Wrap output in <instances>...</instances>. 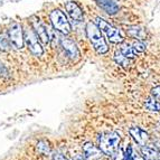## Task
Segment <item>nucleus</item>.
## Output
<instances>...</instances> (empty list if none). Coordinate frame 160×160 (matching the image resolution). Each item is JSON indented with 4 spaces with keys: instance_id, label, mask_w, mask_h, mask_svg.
I'll return each mask as SVG.
<instances>
[{
    "instance_id": "f257e3e1",
    "label": "nucleus",
    "mask_w": 160,
    "mask_h": 160,
    "mask_svg": "<svg viewBox=\"0 0 160 160\" xmlns=\"http://www.w3.org/2000/svg\"><path fill=\"white\" fill-rule=\"evenodd\" d=\"M86 35L88 38L91 42L92 46L95 49V52L98 54H105L109 51L108 44L104 39V37L102 36L101 30L99 29V27L96 26L95 22H88L86 25Z\"/></svg>"
},
{
    "instance_id": "f03ea898",
    "label": "nucleus",
    "mask_w": 160,
    "mask_h": 160,
    "mask_svg": "<svg viewBox=\"0 0 160 160\" xmlns=\"http://www.w3.org/2000/svg\"><path fill=\"white\" fill-rule=\"evenodd\" d=\"M120 141H121L120 134L118 133V132H115V131L105 132L99 139V148L103 152V155H107L111 157L119 149Z\"/></svg>"
},
{
    "instance_id": "7ed1b4c3",
    "label": "nucleus",
    "mask_w": 160,
    "mask_h": 160,
    "mask_svg": "<svg viewBox=\"0 0 160 160\" xmlns=\"http://www.w3.org/2000/svg\"><path fill=\"white\" fill-rule=\"evenodd\" d=\"M49 18H51L53 28L56 32H61L63 35L69 34V32L72 29V26H71L68 19H67V17L65 16V13L63 11L59 10V9H54L51 12V15H49Z\"/></svg>"
},
{
    "instance_id": "20e7f679",
    "label": "nucleus",
    "mask_w": 160,
    "mask_h": 160,
    "mask_svg": "<svg viewBox=\"0 0 160 160\" xmlns=\"http://www.w3.org/2000/svg\"><path fill=\"white\" fill-rule=\"evenodd\" d=\"M95 24H96V26L99 27V29L101 30L102 32L105 34L107 38L111 43H114V44L123 43V37H122V35H121V32H119V29H117L112 25H110L109 22H105L104 19L98 17V18L95 19Z\"/></svg>"
},
{
    "instance_id": "39448f33",
    "label": "nucleus",
    "mask_w": 160,
    "mask_h": 160,
    "mask_svg": "<svg viewBox=\"0 0 160 160\" xmlns=\"http://www.w3.org/2000/svg\"><path fill=\"white\" fill-rule=\"evenodd\" d=\"M24 43H26L27 47H28V49H29L32 55L38 57L43 55L44 49L42 47V45H40L39 39L37 38V36H36V34H35L32 29L27 28V29L24 30Z\"/></svg>"
},
{
    "instance_id": "423d86ee",
    "label": "nucleus",
    "mask_w": 160,
    "mask_h": 160,
    "mask_svg": "<svg viewBox=\"0 0 160 160\" xmlns=\"http://www.w3.org/2000/svg\"><path fill=\"white\" fill-rule=\"evenodd\" d=\"M8 37L10 44L17 49H22L24 47V30L22 27L18 22H13L9 27L8 30Z\"/></svg>"
},
{
    "instance_id": "0eeeda50",
    "label": "nucleus",
    "mask_w": 160,
    "mask_h": 160,
    "mask_svg": "<svg viewBox=\"0 0 160 160\" xmlns=\"http://www.w3.org/2000/svg\"><path fill=\"white\" fill-rule=\"evenodd\" d=\"M32 30L36 34L37 38L39 39V42L43 44L44 46H47L51 42L49 39V34H48V30L44 24L40 22L38 18H34L32 22Z\"/></svg>"
},
{
    "instance_id": "6e6552de",
    "label": "nucleus",
    "mask_w": 160,
    "mask_h": 160,
    "mask_svg": "<svg viewBox=\"0 0 160 160\" xmlns=\"http://www.w3.org/2000/svg\"><path fill=\"white\" fill-rule=\"evenodd\" d=\"M61 45L63 47V49L65 51V53L67 54V56L72 59V61H78L80 59L81 53L78 51L76 44L73 40L68 39V38H62Z\"/></svg>"
},
{
    "instance_id": "1a4fd4ad",
    "label": "nucleus",
    "mask_w": 160,
    "mask_h": 160,
    "mask_svg": "<svg viewBox=\"0 0 160 160\" xmlns=\"http://www.w3.org/2000/svg\"><path fill=\"white\" fill-rule=\"evenodd\" d=\"M129 134L134 140V142L140 147H144L147 144L148 140H149V136H148L147 132L142 130L141 128H139V127H132V128L129 129Z\"/></svg>"
},
{
    "instance_id": "9d476101",
    "label": "nucleus",
    "mask_w": 160,
    "mask_h": 160,
    "mask_svg": "<svg viewBox=\"0 0 160 160\" xmlns=\"http://www.w3.org/2000/svg\"><path fill=\"white\" fill-rule=\"evenodd\" d=\"M83 152L85 160H100L103 156V152L100 148L94 146L92 142H86L83 146Z\"/></svg>"
},
{
    "instance_id": "9b49d317",
    "label": "nucleus",
    "mask_w": 160,
    "mask_h": 160,
    "mask_svg": "<svg viewBox=\"0 0 160 160\" xmlns=\"http://www.w3.org/2000/svg\"><path fill=\"white\" fill-rule=\"evenodd\" d=\"M65 9H66L67 13H68L69 17H71L73 20H75V22H82L83 20V17H84L83 11H82V9L80 8V6L76 2H74V1H68V2H66Z\"/></svg>"
},
{
    "instance_id": "f8f14e48",
    "label": "nucleus",
    "mask_w": 160,
    "mask_h": 160,
    "mask_svg": "<svg viewBox=\"0 0 160 160\" xmlns=\"http://www.w3.org/2000/svg\"><path fill=\"white\" fill-rule=\"evenodd\" d=\"M95 2L109 15H115L119 11V6L113 0H95Z\"/></svg>"
},
{
    "instance_id": "ddd939ff",
    "label": "nucleus",
    "mask_w": 160,
    "mask_h": 160,
    "mask_svg": "<svg viewBox=\"0 0 160 160\" xmlns=\"http://www.w3.org/2000/svg\"><path fill=\"white\" fill-rule=\"evenodd\" d=\"M142 157L146 160H160V152L153 148L149 147H142Z\"/></svg>"
},
{
    "instance_id": "4468645a",
    "label": "nucleus",
    "mask_w": 160,
    "mask_h": 160,
    "mask_svg": "<svg viewBox=\"0 0 160 160\" xmlns=\"http://www.w3.org/2000/svg\"><path fill=\"white\" fill-rule=\"evenodd\" d=\"M127 32L129 36L133 38H137L139 40H142L146 38V32L139 26H130L127 28Z\"/></svg>"
},
{
    "instance_id": "2eb2a0df",
    "label": "nucleus",
    "mask_w": 160,
    "mask_h": 160,
    "mask_svg": "<svg viewBox=\"0 0 160 160\" xmlns=\"http://www.w3.org/2000/svg\"><path fill=\"white\" fill-rule=\"evenodd\" d=\"M144 107L150 112H160V103L153 96H150L144 101Z\"/></svg>"
},
{
    "instance_id": "dca6fc26",
    "label": "nucleus",
    "mask_w": 160,
    "mask_h": 160,
    "mask_svg": "<svg viewBox=\"0 0 160 160\" xmlns=\"http://www.w3.org/2000/svg\"><path fill=\"white\" fill-rule=\"evenodd\" d=\"M114 61L118 65H120L122 67H128L130 65V59L127 58L120 51H117L114 53Z\"/></svg>"
},
{
    "instance_id": "f3484780",
    "label": "nucleus",
    "mask_w": 160,
    "mask_h": 160,
    "mask_svg": "<svg viewBox=\"0 0 160 160\" xmlns=\"http://www.w3.org/2000/svg\"><path fill=\"white\" fill-rule=\"evenodd\" d=\"M120 52L129 59H133L136 57V52L133 51V48L131 47L129 44H122L120 47Z\"/></svg>"
},
{
    "instance_id": "a211bd4d",
    "label": "nucleus",
    "mask_w": 160,
    "mask_h": 160,
    "mask_svg": "<svg viewBox=\"0 0 160 160\" xmlns=\"http://www.w3.org/2000/svg\"><path fill=\"white\" fill-rule=\"evenodd\" d=\"M36 148H37L38 152H40V153L44 156H49L52 152L51 146H49V143H48L47 141H45V140H40L37 143V147Z\"/></svg>"
},
{
    "instance_id": "6ab92c4d",
    "label": "nucleus",
    "mask_w": 160,
    "mask_h": 160,
    "mask_svg": "<svg viewBox=\"0 0 160 160\" xmlns=\"http://www.w3.org/2000/svg\"><path fill=\"white\" fill-rule=\"evenodd\" d=\"M132 48H133L134 52H138V53H143L146 51V45L142 40H134L133 42V45H132Z\"/></svg>"
},
{
    "instance_id": "aec40b11",
    "label": "nucleus",
    "mask_w": 160,
    "mask_h": 160,
    "mask_svg": "<svg viewBox=\"0 0 160 160\" xmlns=\"http://www.w3.org/2000/svg\"><path fill=\"white\" fill-rule=\"evenodd\" d=\"M123 160H133L134 159V155H133V149H132V146L131 144H128L123 152Z\"/></svg>"
},
{
    "instance_id": "412c9836",
    "label": "nucleus",
    "mask_w": 160,
    "mask_h": 160,
    "mask_svg": "<svg viewBox=\"0 0 160 160\" xmlns=\"http://www.w3.org/2000/svg\"><path fill=\"white\" fill-rule=\"evenodd\" d=\"M8 47H9L8 40L3 37V35L0 34V49L1 51H8Z\"/></svg>"
},
{
    "instance_id": "4be33fe9",
    "label": "nucleus",
    "mask_w": 160,
    "mask_h": 160,
    "mask_svg": "<svg viewBox=\"0 0 160 160\" xmlns=\"http://www.w3.org/2000/svg\"><path fill=\"white\" fill-rule=\"evenodd\" d=\"M111 158H112V160H123L124 158H123V152L122 150L119 148V149L117 150V151L113 153L112 156H111Z\"/></svg>"
},
{
    "instance_id": "5701e85b",
    "label": "nucleus",
    "mask_w": 160,
    "mask_h": 160,
    "mask_svg": "<svg viewBox=\"0 0 160 160\" xmlns=\"http://www.w3.org/2000/svg\"><path fill=\"white\" fill-rule=\"evenodd\" d=\"M151 95L156 99H160V86H156L151 90Z\"/></svg>"
},
{
    "instance_id": "b1692460",
    "label": "nucleus",
    "mask_w": 160,
    "mask_h": 160,
    "mask_svg": "<svg viewBox=\"0 0 160 160\" xmlns=\"http://www.w3.org/2000/svg\"><path fill=\"white\" fill-rule=\"evenodd\" d=\"M53 160H68V159H67V158H65L63 155H59V153H57V155H54Z\"/></svg>"
},
{
    "instance_id": "393cba45",
    "label": "nucleus",
    "mask_w": 160,
    "mask_h": 160,
    "mask_svg": "<svg viewBox=\"0 0 160 160\" xmlns=\"http://www.w3.org/2000/svg\"><path fill=\"white\" fill-rule=\"evenodd\" d=\"M133 160H146L142 156H134V159Z\"/></svg>"
},
{
    "instance_id": "a878e982",
    "label": "nucleus",
    "mask_w": 160,
    "mask_h": 160,
    "mask_svg": "<svg viewBox=\"0 0 160 160\" xmlns=\"http://www.w3.org/2000/svg\"><path fill=\"white\" fill-rule=\"evenodd\" d=\"M73 160H85V158H83L82 156H76V157H74Z\"/></svg>"
}]
</instances>
